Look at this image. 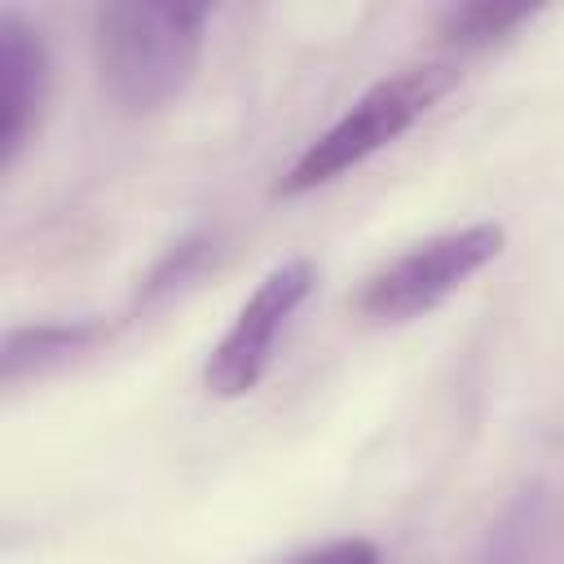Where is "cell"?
<instances>
[{
    "mask_svg": "<svg viewBox=\"0 0 564 564\" xmlns=\"http://www.w3.org/2000/svg\"><path fill=\"white\" fill-rule=\"evenodd\" d=\"M207 4L119 0L93 13V75L110 110L145 119L194 84L207 53Z\"/></svg>",
    "mask_w": 564,
    "mask_h": 564,
    "instance_id": "1",
    "label": "cell"
},
{
    "mask_svg": "<svg viewBox=\"0 0 564 564\" xmlns=\"http://www.w3.org/2000/svg\"><path fill=\"white\" fill-rule=\"evenodd\" d=\"M458 79H463V66L449 57H436V53L375 79L326 132H317L282 167V176L273 181V198H304V194L348 176L352 167H361L366 159H375L379 150L401 141L410 128H419L458 88Z\"/></svg>",
    "mask_w": 564,
    "mask_h": 564,
    "instance_id": "2",
    "label": "cell"
},
{
    "mask_svg": "<svg viewBox=\"0 0 564 564\" xmlns=\"http://www.w3.org/2000/svg\"><path fill=\"white\" fill-rule=\"evenodd\" d=\"M507 251V225L471 220L441 229L401 256L383 260L361 278L352 295V313L370 326H405L436 313L449 295H458L476 273H485Z\"/></svg>",
    "mask_w": 564,
    "mask_h": 564,
    "instance_id": "3",
    "label": "cell"
},
{
    "mask_svg": "<svg viewBox=\"0 0 564 564\" xmlns=\"http://www.w3.org/2000/svg\"><path fill=\"white\" fill-rule=\"evenodd\" d=\"M313 282H317V264L304 256L273 264L256 282V291L238 304L234 322L225 326V335L212 344V352L203 361V388L212 397L238 401L260 388V379L269 375V366L278 357V339L291 326V317L300 313V304L313 295Z\"/></svg>",
    "mask_w": 564,
    "mask_h": 564,
    "instance_id": "4",
    "label": "cell"
},
{
    "mask_svg": "<svg viewBox=\"0 0 564 564\" xmlns=\"http://www.w3.org/2000/svg\"><path fill=\"white\" fill-rule=\"evenodd\" d=\"M53 93V57L48 40L18 9L0 13V167H18V159L40 137L44 110Z\"/></svg>",
    "mask_w": 564,
    "mask_h": 564,
    "instance_id": "5",
    "label": "cell"
},
{
    "mask_svg": "<svg viewBox=\"0 0 564 564\" xmlns=\"http://www.w3.org/2000/svg\"><path fill=\"white\" fill-rule=\"evenodd\" d=\"M115 335L106 317H48V322H22L4 330L0 344V375L4 388H18L26 379H44L84 352L101 348Z\"/></svg>",
    "mask_w": 564,
    "mask_h": 564,
    "instance_id": "6",
    "label": "cell"
},
{
    "mask_svg": "<svg viewBox=\"0 0 564 564\" xmlns=\"http://www.w3.org/2000/svg\"><path fill=\"white\" fill-rule=\"evenodd\" d=\"M542 9H529V4H489V0H476V4H454L436 18L432 26V44H436V57H449V62H467V57H485L502 44H511L524 26L538 22Z\"/></svg>",
    "mask_w": 564,
    "mask_h": 564,
    "instance_id": "7",
    "label": "cell"
},
{
    "mask_svg": "<svg viewBox=\"0 0 564 564\" xmlns=\"http://www.w3.org/2000/svg\"><path fill=\"white\" fill-rule=\"evenodd\" d=\"M212 251H216V238H212V234H189V238L172 242V247H167V256H163V260L150 269V278L141 282V304H150V300H163V295L181 291L189 278H198V273H203V264L212 260Z\"/></svg>",
    "mask_w": 564,
    "mask_h": 564,
    "instance_id": "8",
    "label": "cell"
},
{
    "mask_svg": "<svg viewBox=\"0 0 564 564\" xmlns=\"http://www.w3.org/2000/svg\"><path fill=\"white\" fill-rule=\"evenodd\" d=\"M533 538H538L533 502H516V507L498 520V529L489 533L485 564H529V560H533Z\"/></svg>",
    "mask_w": 564,
    "mask_h": 564,
    "instance_id": "9",
    "label": "cell"
},
{
    "mask_svg": "<svg viewBox=\"0 0 564 564\" xmlns=\"http://www.w3.org/2000/svg\"><path fill=\"white\" fill-rule=\"evenodd\" d=\"M282 564H383V551L375 538L348 533V538H330V542H317L308 551H295Z\"/></svg>",
    "mask_w": 564,
    "mask_h": 564,
    "instance_id": "10",
    "label": "cell"
}]
</instances>
